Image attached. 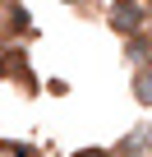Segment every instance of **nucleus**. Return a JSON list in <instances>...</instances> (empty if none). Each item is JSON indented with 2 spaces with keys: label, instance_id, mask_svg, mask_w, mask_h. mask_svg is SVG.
Here are the masks:
<instances>
[{
  "label": "nucleus",
  "instance_id": "f257e3e1",
  "mask_svg": "<svg viewBox=\"0 0 152 157\" xmlns=\"http://www.w3.org/2000/svg\"><path fill=\"white\" fill-rule=\"evenodd\" d=\"M111 28H115L120 37H134V33H143V28H147V14H143V5H138V0H129V5H111Z\"/></svg>",
  "mask_w": 152,
  "mask_h": 157
},
{
  "label": "nucleus",
  "instance_id": "f03ea898",
  "mask_svg": "<svg viewBox=\"0 0 152 157\" xmlns=\"http://www.w3.org/2000/svg\"><path fill=\"white\" fill-rule=\"evenodd\" d=\"M124 56L134 60V69H143V65H152V33L143 28V33H134V37H124Z\"/></svg>",
  "mask_w": 152,
  "mask_h": 157
},
{
  "label": "nucleus",
  "instance_id": "7ed1b4c3",
  "mask_svg": "<svg viewBox=\"0 0 152 157\" xmlns=\"http://www.w3.org/2000/svg\"><path fill=\"white\" fill-rule=\"evenodd\" d=\"M147 143H152V139H147L143 129H134V134H129V139H120V148H111V152H115V157H152V152H147Z\"/></svg>",
  "mask_w": 152,
  "mask_h": 157
},
{
  "label": "nucleus",
  "instance_id": "20e7f679",
  "mask_svg": "<svg viewBox=\"0 0 152 157\" xmlns=\"http://www.w3.org/2000/svg\"><path fill=\"white\" fill-rule=\"evenodd\" d=\"M134 102L138 106H152V65L134 69Z\"/></svg>",
  "mask_w": 152,
  "mask_h": 157
},
{
  "label": "nucleus",
  "instance_id": "39448f33",
  "mask_svg": "<svg viewBox=\"0 0 152 157\" xmlns=\"http://www.w3.org/2000/svg\"><path fill=\"white\" fill-rule=\"evenodd\" d=\"M69 157H115V152H111V148H97V143H92V148H74Z\"/></svg>",
  "mask_w": 152,
  "mask_h": 157
},
{
  "label": "nucleus",
  "instance_id": "423d86ee",
  "mask_svg": "<svg viewBox=\"0 0 152 157\" xmlns=\"http://www.w3.org/2000/svg\"><path fill=\"white\" fill-rule=\"evenodd\" d=\"M9 69H14V56H9V46H5V42H0V78H5Z\"/></svg>",
  "mask_w": 152,
  "mask_h": 157
},
{
  "label": "nucleus",
  "instance_id": "0eeeda50",
  "mask_svg": "<svg viewBox=\"0 0 152 157\" xmlns=\"http://www.w3.org/2000/svg\"><path fill=\"white\" fill-rule=\"evenodd\" d=\"M143 14H147V33H152V5H147V10H143Z\"/></svg>",
  "mask_w": 152,
  "mask_h": 157
},
{
  "label": "nucleus",
  "instance_id": "6e6552de",
  "mask_svg": "<svg viewBox=\"0 0 152 157\" xmlns=\"http://www.w3.org/2000/svg\"><path fill=\"white\" fill-rule=\"evenodd\" d=\"M111 5H129V0H111Z\"/></svg>",
  "mask_w": 152,
  "mask_h": 157
}]
</instances>
